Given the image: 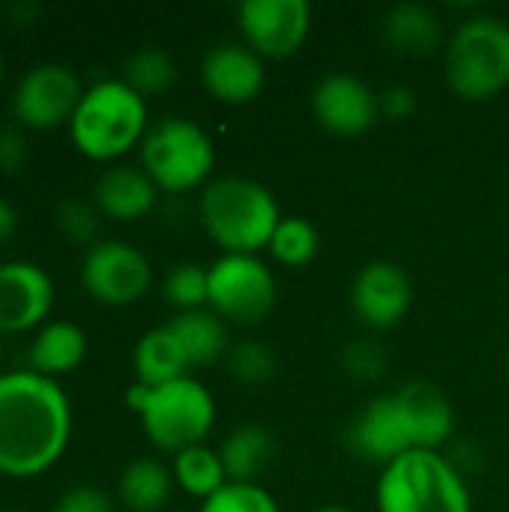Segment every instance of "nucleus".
<instances>
[{"mask_svg":"<svg viewBox=\"0 0 509 512\" xmlns=\"http://www.w3.org/2000/svg\"><path fill=\"white\" fill-rule=\"evenodd\" d=\"M72 438V405L54 378L33 369L0 375V474L30 480L51 471Z\"/></svg>","mask_w":509,"mask_h":512,"instance_id":"nucleus-1","label":"nucleus"},{"mask_svg":"<svg viewBox=\"0 0 509 512\" xmlns=\"http://www.w3.org/2000/svg\"><path fill=\"white\" fill-rule=\"evenodd\" d=\"M198 219L225 255H255L270 246L282 213L264 183L249 177H219L204 186Z\"/></svg>","mask_w":509,"mask_h":512,"instance_id":"nucleus-2","label":"nucleus"},{"mask_svg":"<svg viewBox=\"0 0 509 512\" xmlns=\"http://www.w3.org/2000/svg\"><path fill=\"white\" fill-rule=\"evenodd\" d=\"M147 129V99L123 78L90 84L69 120L75 150L93 162H114L126 156L144 141Z\"/></svg>","mask_w":509,"mask_h":512,"instance_id":"nucleus-3","label":"nucleus"},{"mask_svg":"<svg viewBox=\"0 0 509 512\" xmlns=\"http://www.w3.org/2000/svg\"><path fill=\"white\" fill-rule=\"evenodd\" d=\"M126 405L138 414L147 441L171 456L204 444L216 423V402L210 390L189 375L162 387L135 381L126 390Z\"/></svg>","mask_w":509,"mask_h":512,"instance_id":"nucleus-4","label":"nucleus"},{"mask_svg":"<svg viewBox=\"0 0 509 512\" xmlns=\"http://www.w3.org/2000/svg\"><path fill=\"white\" fill-rule=\"evenodd\" d=\"M378 512H474L465 474L438 450H411L381 468Z\"/></svg>","mask_w":509,"mask_h":512,"instance_id":"nucleus-5","label":"nucleus"},{"mask_svg":"<svg viewBox=\"0 0 509 512\" xmlns=\"http://www.w3.org/2000/svg\"><path fill=\"white\" fill-rule=\"evenodd\" d=\"M447 84L465 102H489L509 87V24L495 15L465 18L447 45Z\"/></svg>","mask_w":509,"mask_h":512,"instance_id":"nucleus-6","label":"nucleus"},{"mask_svg":"<svg viewBox=\"0 0 509 512\" xmlns=\"http://www.w3.org/2000/svg\"><path fill=\"white\" fill-rule=\"evenodd\" d=\"M213 165V138L189 117H165L153 123L141 141V168L159 192H192L207 183Z\"/></svg>","mask_w":509,"mask_h":512,"instance_id":"nucleus-7","label":"nucleus"},{"mask_svg":"<svg viewBox=\"0 0 509 512\" xmlns=\"http://www.w3.org/2000/svg\"><path fill=\"white\" fill-rule=\"evenodd\" d=\"M207 306L225 324H261L276 306V276L258 255H222L207 267Z\"/></svg>","mask_w":509,"mask_h":512,"instance_id":"nucleus-8","label":"nucleus"},{"mask_svg":"<svg viewBox=\"0 0 509 512\" xmlns=\"http://www.w3.org/2000/svg\"><path fill=\"white\" fill-rule=\"evenodd\" d=\"M84 87L72 66L66 63H39L30 66L12 90V114L21 129H57L69 126Z\"/></svg>","mask_w":509,"mask_h":512,"instance_id":"nucleus-9","label":"nucleus"},{"mask_svg":"<svg viewBox=\"0 0 509 512\" xmlns=\"http://www.w3.org/2000/svg\"><path fill=\"white\" fill-rule=\"evenodd\" d=\"M81 285L105 306H129L150 291L153 270L141 249L123 240H99L84 252Z\"/></svg>","mask_w":509,"mask_h":512,"instance_id":"nucleus-10","label":"nucleus"},{"mask_svg":"<svg viewBox=\"0 0 509 512\" xmlns=\"http://www.w3.org/2000/svg\"><path fill=\"white\" fill-rule=\"evenodd\" d=\"M237 24L255 54L285 60L309 39L312 6L306 0H243L237 6Z\"/></svg>","mask_w":509,"mask_h":512,"instance_id":"nucleus-11","label":"nucleus"},{"mask_svg":"<svg viewBox=\"0 0 509 512\" xmlns=\"http://www.w3.org/2000/svg\"><path fill=\"white\" fill-rule=\"evenodd\" d=\"M312 114L327 132L357 138L378 123L381 102L363 78L351 72H330L312 87Z\"/></svg>","mask_w":509,"mask_h":512,"instance_id":"nucleus-12","label":"nucleus"},{"mask_svg":"<svg viewBox=\"0 0 509 512\" xmlns=\"http://www.w3.org/2000/svg\"><path fill=\"white\" fill-rule=\"evenodd\" d=\"M348 444H351V450L360 459L375 462L381 468L390 465L393 459L417 450L408 411H405V405H402L396 390L372 399L360 411V417L348 429Z\"/></svg>","mask_w":509,"mask_h":512,"instance_id":"nucleus-13","label":"nucleus"},{"mask_svg":"<svg viewBox=\"0 0 509 512\" xmlns=\"http://www.w3.org/2000/svg\"><path fill=\"white\" fill-rule=\"evenodd\" d=\"M411 276L393 261H369L351 282V309L372 330H390L411 312Z\"/></svg>","mask_w":509,"mask_h":512,"instance_id":"nucleus-14","label":"nucleus"},{"mask_svg":"<svg viewBox=\"0 0 509 512\" xmlns=\"http://www.w3.org/2000/svg\"><path fill=\"white\" fill-rule=\"evenodd\" d=\"M201 84L222 105H246L258 99L267 84L264 57L246 42H222L204 54Z\"/></svg>","mask_w":509,"mask_h":512,"instance_id":"nucleus-15","label":"nucleus"},{"mask_svg":"<svg viewBox=\"0 0 509 512\" xmlns=\"http://www.w3.org/2000/svg\"><path fill=\"white\" fill-rule=\"evenodd\" d=\"M54 306V282L33 261L0 264V333L39 327Z\"/></svg>","mask_w":509,"mask_h":512,"instance_id":"nucleus-16","label":"nucleus"},{"mask_svg":"<svg viewBox=\"0 0 509 512\" xmlns=\"http://www.w3.org/2000/svg\"><path fill=\"white\" fill-rule=\"evenodd\" d=\"M156 183L147 177L141 165L117 162L105 168L93 183V204L102 216L114 222H138L156 207Z\"/></svg>","mask_w":509,"mask_h":512,"instance_id":"nucleus-17","label":"nucleus"},{"mask_svg":"<svg viewBox=\"0 0 509 512\" xmlns=\"http://www.w3.org/2000/svg\"><path fill=\"white\" fill-rule=\"evenodd\" d=\"M396 393L408 411L417 450H438L453 438L456 429L453 405L432 381H408Z\"/></svg>","mask_w":509,"mask_h":512,"instance_id":"nucleus-18","label":"nucleus"},{"mask_svg":"<svg viewBox=\"0 0 509 512\" xmlns=\"http://www.w3.org/2000/svg\"><path fill=\"white\" fill-rule=\"evenodd\" d=\"M390 51L405 57H429L441 45V18L423 3H396L381 21Z\"/></svg>","mask_w":509,"mask_h":512,"instance_id":"nucleus-19","label":"nucleus"},{"mask_svg":"<svg viewBox=\"0 0 509 512\" xmlns=\"http://www.w3.org/2000/svg\"><path fill=\"white\" fill-rule=\"evenodd\" d=\"M84 357H87V333L72 321H51L39 327L27 351L30 369L45 378L75 372L84 363Z\"/></svg>","mask_w":509,"mask_h":512,"instance_id":"nucleus-20","label":"nucleus"},{"mask_svg":"<svg viewBox=\"0 0 509 512\" xmlns=\"http://www.w3.org/2000/svg\"><path fill=\"white\" fill-rule=\"evenodd\" d=\"M165 327L177 336L189 366H195V369L198 366H213L228 351V327L213 309L177 312Z\"/></svg>","mask_w":509,"mask_h":512,"instance_id":"nucleus-21","label":"nucleus"},{"mask_svg":"<svg viewBox=\"0 0 509 512\" xmlns=\"http://www.w3.org/2000/svg\"><path fill=\"white\" fill-rule=\"evenodd\" d=\"M219 456H222L228 483H255L276 459V438L267 426L246 423V426H237L225 438Z\"/></svg>","mask_w":509,"mask_h":512,"instance_id":"nucleus-22","label":"nucleus"},{"mask_svg":"<svg viewBox=\"0 0 509 512\" xmlns=\"http://www.w3.org/2000/svg\"><path fill=\"white\" fill-rule=\"evenodd\" d=\"M132 366H135L138 384H147V387L171 384L177 378H186V372L192 369L177 336L168 327L147 330L138 339V345L132 351Z\"/></svg>","mask_w":509,"mask_h":512,"instance_id":"nucleus-23","label":"nucleus"},{"mask_svg":"<svg viewBox=\"0 0 509 512\" xmlns=\"http://www.w3.org/2000/svg\"><path fill=\"white\" fill-rule=\"evenodd\" d=\"M174 474L159 459H135L123 468L117 492L132 512H159L171 498Z\"/></svg>","mask_w":509,"mask_h":512,"instance_id":"nucleus-24","label":"nucleus"},{"mask_svg":"<svg viewBox=\"0 0 509 512\" xmlns=\"http://www.w3.org/2000/svg\"><path fill=\"white\" fill-rule=\"evenodd\" d=\"M174 483L192 495V498H201L207 501L210 495H216L225 483H228V474H225V465H222V456L204 444L198 447H189L183 453L174 456Z\"/></svg>","mask_w":509,"mask_h":512,"instance_id":"nucleus-25","label":"nucleus"},{"mask_svg":"<svg viewBox=\"0 0 509 512\" xmlns=\"http://www.w3.org/2000/svg\"><path fill=\"white\" fill-rule=\"evenodd\" d=\"M123 81L135 93H141L144 99L147 96H159V93L171 90V84L177 81V63H174V57L165 48L147 45V48H138L126 60Z\"/></svg>","mask_w":509,"mask_h":512,"instance_id":"nucleus-26","label":"nucleus"},{"mask_svg":"<svg viewBox=\"0 0 509 512\" xmlns=\"http://www.w3.org/2000/svg\"><path fill=\"white\" fill-rule=\"evenodd\" d=\"M318 228L303 219V216H282V222L276 225L273 231V240H270V255L285 264V267H306L315 261L318 255Z\"/></svg>","mask_w":509,"mask_h":512,"instance_id":"nucleus-27","label":"nucleus"},{"mask_svg":"<svg viewBox=\"0 0 509 512\" xmlns=\"http://www.w3.org/2000/svg\"><path fill=\"white\" fill-rule=\"evenodd\" d=\"M162 297L180 312L204 309L207 306V267H198L189 261L171 267L162 282Z\"/></svg>","mask_w":509,"mask_h":512,"instance_id":"nucleus-28","label":"nucleus"},{"mask_svg":"<svg viewBox=\"0 0 509 512\" xmlns=\"http://www.w3.org/2000/svg\"><path fill=\"white\" fill-rule=\"evenodd\" d=\"M198 512H279V504L258 483H225L216 495L201 501Z\"/></svg>","mask_w":509,"mask_h":512,"instance_id":"nucleus-29","label":"nucleus"},{"mask_svg":"<svg viewBox=\"0 0 509 512\" xmlns=\"http://www.w3.org/2000/svg\"><path fill=\"white\" fill-rule=\"evenodd\" d=\"M54 225L69 243H78V246H87V249L93 243H99L96 240V234H99V210H96V204L66 198L54 210Z\"/></svg>","mask_w":509,"mask_h":512,"instance_id":"nucleus-30","label":"nucleus"},{"mask_svg":"<svg viewBox=\"0 0 509 512\" xmlns=\"http://www.w3.org/2000/svg\"><path fill=\"white\" fill-rule=\"evenodd\" d=\"M228 369L240 384H264L276 372V354L261 342H240L228 351Z\"/></svg>","mask_w":509,"mask_h":512,"instance_id":"nucleus-31","label":"nucleus"},{"mask_svg":"<svg viewBox=\"0 0 509 512\" xmlns=\"http://www.w3.org/2000/svg\"><path fill=\"white\" fill-rule=\"evenodd\" d=\"M342 363H345L348 375L357 378V381H378V378L387 372V366H390L384 345H381L378 339H369V336L351 342V345L345 348Z\"/></svg>","mask_w":509,"mask_h":512,"instance_id":"nucleus-32","label":"nucleus"},{"mask_svg":"<svg viewBox=\"0 0 509 512\" xmlns=\"http://www.w3.org/2000/svg\"><path fill=\"white\" fill-rule=\"evenodd\" d=\"M51 512H114V507H111V498L102 489H96V486H72L54 501Z\"/></svg>","mask_w":509,"mask_h":512,"instance_id":"nucleus-33","label":"nucleus"},{"mask_svg":"<svg viewBox=\"0 0 509 512\" xmlns=\"http://www.w3.org/2000/svg\"><path fill=\"white\" fill-rule=\"evenodd\" d=\"M27 165V138L18 123L0 126V174H18Z\"/></svg>","mask_w":509,"mask_h":512,"instance_id":"nucleus-34","label":"nucleus"},{"mask_svg":"<svg viewBox=\"0 0 509 512\" xmlns=\"http://www.w3.org/2000/svg\"><path fill=\"white\" fill-rule=\"evenodd\" d=\"M378 102H381V114L387 120H405L417 108V93L405 84H393L384 93H378Z\"/></svg>","mask_w":509,"mask_h":512,"instance_id":"nucleus-35","label":"nucleus"},{"mask_svg":"<svg viewBox=\"0 0 509 512\" xmlns=\"http://www.w3.org/2000/svg\"><path fill=\"white\" fill-rule=\"evenodd\" d=\"M15 231H18V210L0 195V246L9 243Z\"/></svg>","mask_w":509,"mask_h":512,"instance_id":"nucleus-36","label":"nucleus"},{"mask_svg":"<svg viewBox=\"0 0 509 512\" xmlns=\"http://www.w3.org/2000/svg\"><path fill=\"white\" fill-rule=\"evenodd\" d=\"M315 512H354V510H348V507H321V510H315Z\"/></svg>","mask_w":509,"mask_h":512,"instance_id":"nucleus-37","label":"nucleus"},{"mask_svg":"<svg viewBox=\"0 0 509 512\" xmlns=\"http://www.w3.org/2000/svg\"><path fill=\"white\" fill-rule=\"evenodd\" d=\"M3 72H6V60H3V51H0V84H3Z\"/></svg>","mask_w":509,"mask_h":512,"instance_id":"nucleus-38","label":"nucleus"},{"mask_svg":"<svg viewBox=\"0 0 509 512\" xmlns=\"http://www.w3.org/2000/svg\"><path fill=\"white\" fill-rule=\"evenodd\" d=\"M0 354H3V348H0Z\"/></svg>","mask_w":509,"mask_h":512,"instance_id":"nucleus-39","label":"nucleus"}]
</instances>
